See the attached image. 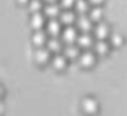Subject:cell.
Returning <instances> with one entry per match:
<instances>
[{"label": "cell", "instance_id": "9", "mask_svg": "<svg viewBox=\"0 0 127 116\" xmlns=\"http://www.w3.org/2000/svg\"><path fill=\"white\" fill-rule=\"evenodd\" d=\"M47 57H48V50L43 47H39L37 50H35V58L40 60V61H43V60H47Z\"/></svg>", "mask_w": 127, "mask_h": 116}, {"label": "cell", "instance_id": "13", "mask_svg": "<svg viewBox=\"0 0 127 116\" xmlns=\"http://www.w3.org/2000/svg\"><path fill=\"white\" fill-rule=\"evenodd\" d=\"M47 44H48V47H50V48H53V50L60 48V40H58L56 37H52V39H48V42H47Z\"/></svg>", "mask_w": 127, "mask_h": 116}, {"label": "cell", "instance_id": "12", "mask_svg": "<svg viewBox=\"0 0 127 116\" xmlns=\"http://www.w3.org/2000/svg\"><path fill=\"white\" fill-rule=\"evenodd\" d=\"M64 53H66V55H69V57H74V55L77 53V47H76L74 44H69L68 47L64 48Z\"/></svg>", "mask_w": 127, "mask_h": 116}, {"label": "cell", "instance_id": "5", "mask_svg": "<svg viewBox=\"0 0 127 116\" xmlns=\"http://www.w3.org/2000/svg\"><path fill=\"white\" fill-rule=\"evenodd\" d=\"M45 13H47V15H50V16H55V15H58V13H60V6L56 5L55 2H48L45 5Z\"/></svg>", "mask_w": 127, "mask_h": 116}, {"label": "cell", "instance_id": "3", "mask_svg": "<svg viewBox=\"0 0 127 116\" xmlns=\"http://www.w3.org/2000/svg\"><path fill=\"white\" fill-rule=\"evenodd\" d=\"M31 23H32L34 28H40V26L43 24V15L39 13V11H34L32 16H31Z\"/></svg>", "mask_w": 127, "mask_h": 116}, {"label": "cell", "instance_id": "16", "mask_svg": "<svg viewBox=\"0 0 127 116\" xmlns=\"http://www.w3.org/2000/svg\"><path fill=\"white\" fill-rule=\"evenodd\" d=\"M76 8L79 11H85L87 10V0H76Z\"/></svg>", "mask_w": 127, "mask_h": 116}, {"label": "cell", "instance_id": "23", "mask_svg": "<svg viewBox=\"0 0 127 116\" xmlns=\"http://www.w3.org/2000/svg\"><path fill=\"white\" fill-rule=\"evenodd\" d=\"M19 2H26V0H19Z\"/></svg>", "mask_w": 127, "mask_h": 116}, {"label": "cell", "instance_id": "17", "mask_svg": "<svg viewBox=\"0 0 127 116\" xmlns=\"http://www.w3.org/2000/svg\"><path fill=\"white\" fill-rule=\"evenodd\" d=\"M29 5H31V8L34 10V11H39V8H40V0H29Z\"/></svg>", "mask_w": 127, "mask_h": 116}, {"label": "cell", "instance_id": "22", "mask_svg": "<svg viewBox=\"0 0 127 116\" xmlns=\"http://www.w3.org/2000/svg\"><path fill=\"white\" fill-rule=\"evenodd\" d=\"M90 2H93V3H100L101 0H90Z\"/></svg>", "mask_w": 127, "mask_h": 116}, {"label": "cell", "instance_id": "19", "mask_svg": "<svg viewBox=\"0 0 127 116\" xmlns=\"http://www.w3.org/2000/svg\"><path fill=\"white\" fill-rule=\"evenodd\" d=\"M111 42H121V36L119 34H111Z\"/></svg>", "mask_w": 127, "mask_h": 116}, {"label": "cell", "instance_id": "4", "mask_svg": "<svg viewBox=\"0 0 127 116\" xmlns=\"http://www.w3.org/2000/svg\"><path fill=\"white\" fill-rule=\"evenodd\" d=\"M95 34L98 39H103L106 34H108V26L105 24V23H98V24L95 26Z\"/></svg>", "mask_w": 127, "mask_h": 116}, {"label": "cell", "instance_id": "1", "mask_svg": "<svg viewBox=\"0 0 127 116\" xmlns=\"http://www.w3.org/2000/svg\"><path fill=\"white\" fill-rule=\"evenodd\" d=\"M77 26H79V28H82L84 31H89L90 26H92V18H90L89 15H81L77 18Z\"/></svg>", "mask_w": 127, "mask_h": 116}, {"label": "cell", "instance_id": "14", "mask_svg": "<svg viewBox=\"0 0 127 116\" xmlns=\"http://www.w3.org/2000/svg\"><path fill=\"white\" fill-rule=\"evenodd\" d=\"M81 58H82V63H85V65H89V63H92V60H93V55L90 53V52H84Z\"/></svg>", "mask_w": 127, "mask_h": 116}, {"label": "cell", "instance_id": "18", "mask_svg": "<svg viewBox=\"0 0 127 116\" xmlns=\"http://www.w3.org/2000/svg\"><path fill=\"white\" fill-rule=\"evenodd\" d=\"M53 63H55L56 66H63L64 65V57H63V55H56V57L53 58Z\"/></svg>", "mask_w": 127, "mask_h": 116}, {"label": "cell", "instance_id": "11", "mask_svg": "<svg viewBox=\"0 0 127 116\" xmlns=\"http://www.w3.org/2000/svg\"><path fill=\"white\" fill-rule=\"evenodd\" d=\"M32 39H34V42H35V44H42V42H43V39H45V34H43L42 31H35L34 34H32Z\"/></svg>", "mask_w": 127, "mask_h": 116}, {"label": "cell", "instance_id": "2", "mask_svg": "<svg viewBox=\"0 0 127 116\" xmlns=\"http://www.w3.org/2000/svg\"><path fill=\"white\" fill-rule=\"evenodd\" d=\"M61 36H63V39H66V40L71 42L72 39H76V29L72 28V26H64V29H63V32H61Z\"/></svg>", "mask_w": 127, "mask_h": 116}, {"label": "cell", "instance_id": "10", "mask_svg": "<svg viewBox=\"0 0 127 116\" xmlns=\"http://www.w3.org/2000/svg\"><path fill=\"white\" fill-rule=\"evenodd\" d=\"M90 18L92 19H96V18H100V16H101V8H100L98 5H95V6H92V8H90Z\"/></svg>", "mask_w": 127, "mask_h": 116}, {"label": "cell", "instance_id": "7", "mask_svg": "<svg viewBox=\"0 0 127 116\" xmlns=\"http://www.w3.org/2000/svg\"><path fill=\"white\" fill-rule=\"evenodd\" d=\"M60 19H61L63 23H71L72 19H74V13H72L71 10H64V11L60 13Z\"/></svg>", "mask_w": 127, "mask_h": 116}, {"label": "cell", "instance_id": "20", "mask_svg": "<svg viewBox=\"0 0 127 116\" xmlns=\"http://www.w3.org/2000/svg\"><path fill=\"white\" fill-rule=\"evenodd\" d=\"M93 103H95V102H93V100H89V98H87V100H85V107H87V108H93V107H95V105H93Z\"/></svg>", "mask_w": 127, "mask_h": 116}, {"label": "cell", "instance_id": "6", "mask_svg": "<svg viewBox=\"0 0 127 116\" xmlns=\"http://www.w3.org/2000/svg\"><path fill=\"white\" fill-rule=\"evenodd\" d=\"M47 31L50 32V34H56V32L60 31V21L58 19H50L48 23H47Z\"/></svg>", "mask_w": 127, "mask_h": 116}, {"label": "cell", "instance_id": "15", "mask_svg": "<svg viewBox=\"0 0 127 116\" xmlns=\"http://www.w3.org/2000/svg\"><path fill=\"white\" fill-rule=\"evenodd\" d=\"M95 48H96V50H98V52H106V48H108V45H106V42L103 40V39H100V40L96 42Z\"/></svg>", "mask_w": 127, "mask_h": 116}, {"label": "cell", "instance_id": "8", "mask_svg": "<svg viewBox=\"0 0 127 116\" xmlns=\"http://www.w3.org/2000/svg\"><path fill=\"white\" fill-rule=\"evenodd\" d=\"M77 42H79V44H82V45H89L90 42H92V36H90L87 31H84L81 36H77Z\"/></svg>", "mask_w": 127, "mask_h": 116}, {"label": "cell", "instance_id": "24", "mask_svg": "<svg viewBox=\"0 0 127 116\" xmlns=\"http://www.w3.org/2000/svg\"><path fill=\"white\" fill-rule=\"evenodd\" d=\"M48 2H53V0H48Z\"/></svg>", "mask_w": 127, "mask_h": 116}, {"label": "cell", "instance_id": "21", "mask_svg": "<svg viewBox=\"0 0 127 116\" xmlns=\"http://www.w3.org/2000/svg\"><path fill=\"white\" fill-rule=\"evenodd\" d=\"M61 3L64 6H69V5H72V3H76V2H74V0H61Z\"/></svg>", "mask_w": 127, "mask_h": 116}]
</instances>
